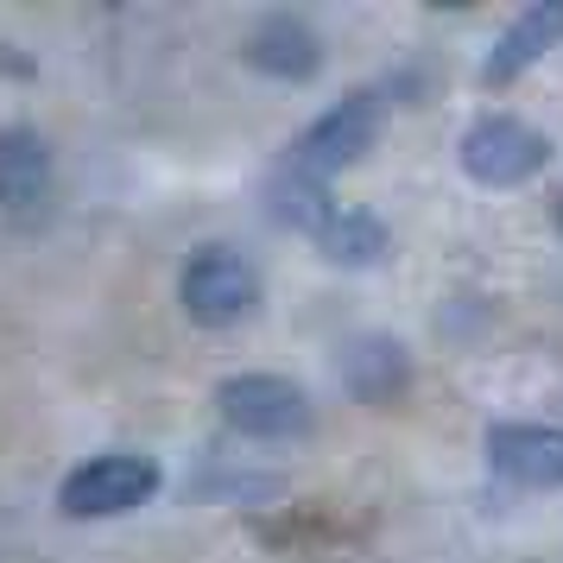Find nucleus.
<instances>
[{
	"instance_id": "nucleus-7",
	"label": "nucleus",
	"mask_w": 563,
	"mask_h": 563,
	"mask_svg": "<svg viewBox=\"0 0 563 563\" xmlns=\"http://www.w3.org/2000/svg\"><path fill=\"white\" fill-rule=\"evenodd\" d=\"M558 45H563V0H538V7H526V13L500 32V45H494L487 64H482V82L487 89H507V82H519L538 57H551Z\"/></svg>"
},
{
	"instance_id": "nucleus-1",
	"label": "nucleus",
	"mask_w": 563,
	"mask_h": 563,
	"mask_svg": "<svg viewBox=\"0 0 563 563\" xmlns=\"http://www.w3.org/2000/svg\"><path fill=\"white\" fill-rule=\"evenodd\" d=\"M386 128V96L380 89H355V96H342L335 108H323L305 133H298V146L285 158V172H298V178H335L342 165H355L367 158V146L380 140Z\"/></svg>"
},
{
	"instance_id": "nucleus-4",
	"label": "nucleus",
	"mask_w": 563,
	"mask_h": 563,
	"mask_svg": "<svg viewBox=\"0 0 563 563\" xmlns=\"http://www.w3.org/2000/svg\"><path fill=\"white\" fill-rule=\"evenodd\" d=\"M158 494V462L153 456H133V450H114V456H96L70 468L57 500L70 519H114V512H133L140 500Z\"/></svg>"
},
{
	"instance_id": "nucleus-10",
	"label": "nucleus",
	"mask_w": 563,
	"mask_h": 563,
	"mask_svg": "<svg viewBox=\"0 0 563 563\" xmlns=\"http://www.w3.org/2000/svg\"><path fill=\"white\" fill-rule=\"evenodd\" d=\"M342 380H349L355 399L386 406V399H399V386L411 380V361L393 335H361V342H349V355H342Z\"/></svg>"
},
{
	"instance_id": "nucleus-6",
	"label": "nucleus",
	"mask_w": 563,
	"mask_h": 563,
	"mask_svg": "<svg viewBox=\"0 0 563 563\" xmlns=\"http://www.w3.org/2000/svg\"><path fill=\"white\" fill-rule=\"evenodd\" d=\"M241 57H247V70H260V77H273V82H310L323 70V38L298 13H266L247 32Z\"/></svg>"
},
{
	"instance_id": "nucleus-2",
	"label": "nucleus",
	"mask_w": 563,
	"mask_h": 563,
	"mask_svg": "<svg viewBox=\"0 0 563 563\" xmlns=\"http://www.w3.org/2000/svg\"><path fill=\"white\" fill-rule=\"evenodd\" d=\"M462 172L487 190H519V184H532L544 165H551V140L532 128V121H519V114H482L475 128L462 133Z\"/></svg>"
},
{
	"instance_id": "nucleus-8",
	"label": "nucleus",
	"mask_w": 563,
	"mask_h": 563,
	"mask_svg": "<svg viewBox=\"0 0 563 563\" xmlns=\"http://www.w3.org/2000/svg\"><path fill=\"white\" fill-rule=\"evenodd\" d=\"M487 462L519 487H563V431H551V424H494Z\"/></svg>"
},
{
	"instance_id": "nucleus-5",
	"label": "nucleus",
	"mask_w": 563,
	"mask_h": 563,
	"mask_svg": "<svg viewBox=\"0 0 563 563\" xmlns=\"http://www.w3.org/2000/svg\"><path fill=\"white\" fill-rule=\"evenodd\" d=\"M184 310L203 323V330H229V323H241L247 310H254V266L234 254V247H197V254L184 260Z\"/></svg>"
},
{
	"instance_id": "nucleus-11",
	"label": "nucleus",
	"mask_w": 563,
	"mask_h": 563,
	"mask_svg": "<svg viewBox=\"0 0 563 563\" xmlns=\"http://www.w3.org/2000/svg\"><path fill=\"white\" fill-rule=\"evenodd\" d=\"M317 247H323L330 266H380L386 247H393V234H386V222L374 216V209H342L335 203V216L317 229Z\"/></svg>"
},
{
	"instance_id": "nucleus-12",
	"label": "nucleus",
	"mask_w": 563,
	"mask_h": 563,
	"mask_svg": "<svg viewBox=\"0 0 563 563\" xmlns=\"http://www.w3.org/2000/svg\"><path fill=\"white\" fill-rule=\"evenodd\" d=\"M266 209L279 216L285 229H305L310 241H317V229H323V222L335 216L330 190H323L317 178H298V172H285V165H279V178L266 184Z\"/></svg>"
},
{
	"instance_id": "nucleus-9",
	"label": "nucleus",
	"mask_w": 563,
	"mask_h": 563,
	"mask_svg": "<svg viewBox=\"0 0 563 563\" xmlns=\"http://www.w3.org/2000/svg\"><path fill=\"white\" fill-rule=\"evenodd\" d=\"M52 190V146L32 128H0V209H38Z\"/></svg>"
},
{
	"instance_id": "nucleus-3",
	"label": "nucleus",
	"mask_w": 563,
	"mask_h": 563,
	"mask_svg": "<svg viewBox=\"0 0 563 563\" xmlns=\"http://www.w3.org/2000/svg\"><path fill=\"white\" fill-rule=\"evenodd\" d=\"M216 406L234 431L260 437V443H291V437L310 431L305 386H291L285 374H234V380L216 386Z\"/></svg>"
}]
</instances>
